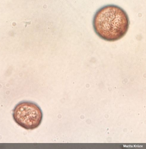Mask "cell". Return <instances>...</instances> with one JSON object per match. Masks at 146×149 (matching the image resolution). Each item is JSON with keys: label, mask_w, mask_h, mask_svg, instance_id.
<instances>
[{"label": "cell", "mask_w": 146, "mask_h": 149, "mask_svg": "<svg viewBox=\"0 0 146 149\" xmlns=\"http://www.w3.org/2000/svg\"><path fill=\"white\" fill-rule=\"evenodd\" d=\"M130 24L126 12L114 5H108L100 8L96 12L93 20L96 34L108 42H114L123 38L127 32Z\"/></svg>", "instance_id": "cell-1"}, {"label": "cell", "mask_w": 146, "mask_h": 149, "mask_svg": "<svg viewBox=\"0 0 146 149\" xmlns=\"http://www.w3.org/2000/svg\"><path fill=\"white\" fill-rule=\"evenodd\" d=\"M12 116L18 125L30 130L39 127L43 118L42 111L39 106L34 102L28 101H22L16 105Z\"/></svg>", "instance_id": "cell-2"}]
</instances>
